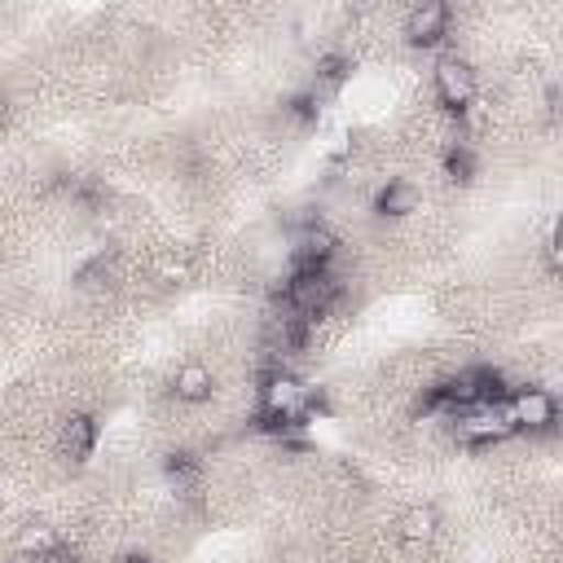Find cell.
<instances>
[{
  "instance_id": "obj_1",
  "label": "cell",
  "mask_w": 563,
  "mask_h": 563,
  "mask_svg": "<svg viewBox=\"0 0 563 563\" xmlns=\"http://www.w3.org/2000/svg\"><path fill=\"white\" fill-rule=\"evenodd\" d=\"M312 413V387L290 369H268L260 387V418L268 427H295Z\"/></svg>"
},
{
  "instance_id": "obj_2",
  "label": "cell",
  "mask_w": 563,
  "mask_h": 563,
  "mask_svg": "<svg viewBox=\"0 0 563 563\" xmlns=\"http://www.w3.org/2000/svg\"><path fill=\"white\" fill-rule=\"evenodd\" d=\"M334 299H339V277L330 268H290V277L282 282V303L303 321L325 317Z\"/></svg>"
},
{
  "instance_id": "obj_3",
  "label": "cell",
  "mask_w": 563,
  "mask_h": 563,
  "mask_svg": "<svg viewBox=\"0 0 563 563\" xmlns=\"http://www.w3.org/2000/svg\"><path fill=\"white\" fill-rule=\"evenodd\" d=\"M449 422H453V435L462 444H497V440H510L515 435V422H510L506 400H484V405L457 409V413H449Z\"/></svg>"
},
{
  "instance_id": "obj_4",
  "label": "cell",
  "mask_w": 563,
  "mask_h": 563,
  "mask_svg": "<svg viewBox=\"0 0 563 563\" xmlns=\"http://www.w3.org/2000/svg\"><path fill=\"white\" fill-rule=\"evenodd\" d=\"M506 409L515 431H550L559 422V400L545 387H515L506 396Z\"/></svg>"
},
{
  "instance_id": "obj_5",
  "label": "cell",
  "mask_w": 563,
  "mask_h": 563,
  "mask_svg": "<svg viewBox=\"0 0 563 563\" xmlns=\"http://www.w3.org/2000/svg\"><path fill=\"white\" fill-rule=\"evenodd\" d=\"M431 84H435V97H440L449 110H457V114H462V110L475 101V92H479L475 70H471V62H462V57H440L435 70H431Z\"/></svg>"
},
{
  "instance_id": "obj_6",
  "label": "cell",
  "mask_w": 563,
  "mask_h": 563,
  "mask_svg": "<svg viewBox=\"0 0 563 563\" xmlns=\"http://www.w3.org/2000/svg\"><path fill=\"white\" fill-rule=\"evenodd\" d=\"M334 251H339V238L308 220L299 233H295V246H290V268H330L334 264Z\"/></svg>"
},
{
  "instance_id": "obj_7",
  "label": "cell",
  "mask_w": 563,
  "mask_h": 563,
  "mask_svg": "<svg viewBox=\"0 0 563 563\" xmlns=\"http://www.w3.org/2000/svg\"><path fill=\"white\" fill-rule=\"evenodd\" d=\"M444 35H449V4L422 0V4H413V9L405 13V40H409L413 48H431V44H440Z\"/></svg>"
},
{
  "instance_id": "obj_8",
  "label": "cell",
  "mask_w": 563,
  "mask_h": 563,
  "mask_svg": "<svg viewBox=\"0 0 563 563\" xmlns=\"http://www.w3.org/2000/svg\"><path fill=\"white\" fill-rule=\"evenodd\" d=\"M57 444H62V453H66L70 462H84V457L97 449V422H92L88 413H70V418L62 422Z\"/></svg>"
},
{
  "instance_id": "obj_9",
  "label": "cell",
  "mask_w": 563,
  "mask_h": 563,
  "mask_svg": "<svg viewBox=\"0 0 563 563\" xmlns=\"http://www.w3.org/2000/svg\"><path fill=\"white\" fill-rule=\"evenodd\" d=\"M211 387H216V378H211V369H207L202 361H185V365L172 374V391H176V400H185V405L207 400Z\"/></svg>"
},
{
  "instance_id": "obj_10",
  "label": "cell",
  "mask_w": 563,
  "mask_h": 563,
  "mask_svg": "<svg viewBox=\"0 0 563 563\" xmlns=\"http://www.w3.org/2000/svg\"><path fill=\"white\" fill-rule=\"evenodd\" d=\"M435 523H440L435 506H409V510L400 515V523H396V537H400L405 545H422V541L435 537Z\"/></svg>"
},
{
  "instance_id": "obj_11",
  "label": "cell",
  "mask_w": 563,
  "mask_h": 563,
  "mask_svg": "<svg viewBox=\"0 0 563 563\" xmlns=\"http://www.w3.org/2000/svg\"><path fill=\"white\" fill-rule=\"evenodd\" d=\"M413 207H418V189L409 180H387L378 189V198H374V211L378 216H409Z\"/></svg>"
},
{
  "instance_id": "obj_12",
  "label": "cell",
  "mask_w": 563,
  "mask_h": 563,
  "mask_svg": "<svg viewBox=\"0 0 563 563\" xmlns=\"http://www.w3.org/2000/svg\"><path fill=\"white\" fill-rule=\"evenodd\" d=\"M444 172H449L453 180H471V172H475V158H471V150H466V145H453V150L444 154Z\"/></svg>"
},
{
  "instance_id": "obj_13",
  "label": "cell",
  "mask_w": 563,
  "mask_h": 563,
  "mask_svg": "<svg viewBox=\"0 0 563 563\" xmlns=\"http://www.w3.org/2000/svg\"><path fill=\"white\" fill-rule=\"evenodd\" d=\"M317 79H321V84H339V79H343V57H325V62L317 66Z\"/></svg>"
},
{
  "instance_id": "obj_14",
  "label": "cell",
  "mask_w": 563,
  "mask_h": 563,
  "mask_svg": "<svg viewBox=\"0 0 563 563\" xmlns=\"http://www.w3.org/2000/svg\"><path fill=\"white\" fill-rule=\"evenodd\" d=\"M550 264L563 273V233H554V238H550Z\"/></svg>"
},
{
  "instance_id": "obj_15",
  "label": "cell",
  "mask_w": 563,
  "mask_h": 563,
  "mask_svg": "<svg viewBox=\"0 0 563 563\" xmlns=\"http://www.w3.org/2000/svg\"><path fill=\"white\" fill-rule=\"evenodd\" d=\"M110 563H150V559H145V554H114Z\"/></svg>"
},
{
  "instance_id": "obj_16",
  "label": "cell",
  "mask_w": 563,
  "mask_h": 563,
  "mask_svg": "<svg viewBox=\"0 0 563 563\" xmlns=\"http://www.w3.org/2000/svg\"><path fill=\"white\" fill-rule=\"evenodd\" d=\"M554 233H563V216H559V224H554Z\"/></svg>"
}]
</instances>
